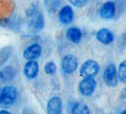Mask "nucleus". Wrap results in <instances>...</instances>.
I'll list each match as a JSON object with an SVG mask.
<instances>
[{
    "mask_svg": "<svg viewBox=\"0 0 126 114\" xmlns=\"http://www.w3.org/2000/svg\"><path fill=\"white\" fill-rule=\"evenodd\" d=\"M26 17L30 28L35 31H41L45 26V20L42 11L37 4H32L26 10Z\"/></svg>",
    "mask_w": 126,
    "mask_h": 114,
    "instance_id": "obj_1",
    "label": "nucleus"
},
{
    "mask_svg": "<svg viewBox=\"0 0 126 114\" xmlns=\"http://www.w3.org/2000/svg\"><path fill=\"white\" fill-rule=\"evenodd\" d=\"M17 98V90L14 85H5L1 87V108H9L15 104Z\"/></svg>",
    "mask_w": 126,
    "mask_h": 114,
    "instance_id": "obj_2",
    "label": "nucleus"
},
{
    "mask_svg": "<svg viewBox=\"0 0 126 114\" xmlns=\"http://www.w3.org/2000/svg\"><path fill=\"white\" fill-rule=\"evenodd\" d=\"M99 72V64L94 60L85 61L79 69V74L83 78L85 77H94Z\"/></svg>",
    "mask_w": 126,
    "mask_h": 114,
    "instance_id": "obj_3",
    "label": "nucleus"
},
{
    "mask_svg": "<svg viewBox=\"0 0 126 114\" xmlns=\"http://www.w3.org/2000/svg\"><path fill=\"white\" fill-rule=\"evenodd\" d=\"M96 81L94 77H85L79 82L78 91L83 97H90L95 92Z\"/></svg>",
    "mask_w": 126,
    "mask_h": 114,
    "instance_id": "obj_4",
    "label": "nucleus"
},
{
    "mask_svg": "<svg viewBox=\"0 0 126 114\" xmlns=\"http://www.w3.org/2000/svg\"><path fill=\"white\" fill-rule=\"evenodd\" d=\"M104 81L109 87H115L118 85V76H117V68L115 64H109L104 71Z\"/></svg>",
    "mask_w": 126,
    "mask_h": 114,
    "instance_id": "obj_5",
    "label": "nucleus"
},
{
    "mask_svg": "<svg viewBox=\"0 0 126 114\" xmlns=\"http://www.w3.org/2000/svg\"><path fill=\"white\" fill-rule=\"evenodd\" d=\"M62 69L66 74H73L78 68V59L72 54L66 55L61 61Z\"/></svg>",
    "mask_w": 126,
    "mask_h": 114,
    "instance_id": "obj_6",
    "label": "nucleus"
},
{
    "mask_svg": "<svg viewBox=\"0 0 126 114\" xmlns=\"http://www.w3.org/2000/svg\"><path fill=\"white\" fill-rule=\"evenodd\" d=\"M98 15L103 20H112L116 16V4L114 1L105 2L98 10Z\"/></svg>",
    "mask_w": 126,
    "mask_h": 114,
    "instance_id": "obj_7",
    "label": "nucleus"
},
{
    "mask_svg": "<svg viewBox=\"0 0 126 114\" xmlns=\"http://www.w3.org/2000/svg\"><path fill=\"white\" fill-rule=\"evenodd\" d=\"M42 54V46L39 43H32L24 50L23 57L27 61H36Z\"/></svg>",
    "mask_w": 126,
    "mask_h": 114,
    "instance_id": "obj_8",
    "label": "nucleus"
},
{
    "mask_svg": "<svg viewBox=\"0 0 126 114\" xmlns=\"http://www.w3.org/2000/svg\"><path fill=\"white\" fill-rule=\"evenodd\" d=\"M63 111V102L59 96L51 97L46 105L47 114H62Z\"/></svg>",
    "mask_w": 126,
    "mask_h": 114,
    "instance_id": "obj_9",
    "label": "nucleus"
},
{
    "mask_svg": "<svg viewBox=\"0 0 126 114\" xmlns=\"http://www.w3.org/2000/svg\"><path fill=\"white\" fill-rule=\"evenodd\" d=\"M24 74L27 79H35L39 74V64L36 61H27L24 67Z\"/></svg>",
    "mask_w": 126,
    "mask_h": 114,
    "instance_id": "obj_10",
    "label": "nucleus"
},
{
    "mask_svg": "<svg viewBox=\"0 0 126 114\" xmlns=\"http://www.w3.org/2000/svg\"><path fill=\"white\" fill-rule=\"evenodd\" d=\"M74 20V11L73 8L70 5H64L61 9L59 10V21L64 24V25H69L71 24Z\"/></svg>",
    "mask_w": 126,
    "mask_h": 114,
    "instance_id": "obj_11",
    "label": "nucleus"
},
{
    "mask_svg": "<svg viewBox=\"0 0 126 114\" xmlns=\"http://www.w3.org/2000/svg\"><path fill=\"white\" fill-rule=\"evenodd\" d=\"M96 40L105 45H109L114 41V33L108 28H102L99 29L95 34Z\"/></svg>",
    "mask_w": 126,
    "mask_h": 114,
    "instance_id": "obj_12",
    "label": "nucleus"
},
{
    "mask_svg": "<svg viewBox=\"0 0 126 114\" xmlns=\"http://www.w3.org/2000/svg\"><path fill=\"white\" fill-rule=\"evenodd\" d=\"M16 75V69L12 66H5L0 70V82H8L14 80Z\"/></svg>",
    "mask_w": 126,
    "mask_h": 114,
    "instance_id": "obj_13",
    "label": "nucleus"
},
{
    "mask_svg": "<svg viewBox=\"0 0 126 114\" xmlns=\"http://www.w3.org/2000/svg\"><path fill=\"white\" fill-rule=\"evenodd\" d=\"M67 38L72 43L77 44L82 39V31L77 27H70L67 30Z\"/></svg>",
    "mask_w": 126,
    "mask_h": 114,
    "instance_id": "obj_14",
    "label": "nucleus"
},
{
    "mask_svg": "<svg viewBox=\"0 0 126 114\" xmlns=\"http://www.w3.org/2000/svg\"><path fill=\"white\" fill-rule=\"evenodd\" d=\"M71 113L72 114H90V110L86 104L78 102V103H75L74 106L72 107Z\"/></svg>",
    "mask_w": 126,
    "mask_h": 114,
    "instance_id": "obj_15",
    "label": "nucleus"
},
{
    "mask_svg": "<svg viewBox=\"0 0 126 114\" xmlns=\"http://www.w3.org/2000/svg\"><path fill=\"white\" fill-rule=\"evenodd\" d=\"M117 76H118V80L122 82V83H126V62L123 61L119 68L117 69Z\"/></svg>",
    "mask_w": 126,
    "mask_h": 114,
    "instance_id": "obj_16",
    "label": "nucleus"
},
{
    "mask_svg": "<svg viewBox=\"0 0 126 114\" xmlns=\"http://www.w3.org/2000/svg\"><path fill=\"white\" fill-rule=\"evenodd\" d=\"M61 2L62 0H44V4H45L47 10L50 12H54L55 10H58Z\"/></svg>",
    "mask_w": 126,
    "mask_h": 114,
    "instance_id": "obj_17",
    "label": "nucleus"
},
{
    "mask_svg": "<svg viewBox=\"0 0 126 114\" xmlns=\"http://www.w3.org/2000/svg\"><path fill=\"white\" fill-rule=\"evenodd\" d=\"M10 54H11V49L9 46L2 48V50L0 52V65H3L8 60V58L10 57Z\"/></svg>",
    "mask_w": 126,
    "mask_h": 114,
    "instance_id": "obj_18",
    "label": "nucleus"
},
{
    "mask_svg": "<svg viewBox=\"0 0 126 114\" xmlns=\"http://www.w3.org/2000/svg\"><path fill=\"white\" fill-rule=\"evenodd\" d=\"M44 72L48 75H53L56 72V65L55 63L52 61H49L47 62L45 66H44Z\"/></svg>",
    "mask_w": 126,
    "mask_h": 114,
    "instance_id": "obj_19",
    "label": "nucleus"
},
{
    "mask_svg": "<svg viewBox=\"0 0 126 114\" xmlns=\"http://www.w3.org/2000/svg\"><path fill=\"white\" fill-rule=\"evenodd\" d=\"M69 1H70V3L73 4L74 6H76L78 8H81V7H83V6L86 5L88 0H69Z\"/></svg>",
    "mask_w": 126,
    "mask_h": 114,
    "instance_id": "obj_20",
    "label": "nucleus"
},
{
    "mask_svg": "<svg viewBox=\"0 0 126 114\" xmlns=\"http://www.w3.org/2000/svg\"><path fill=\"white\" fill-rule=\"evenodd\" d=\"M10 25H11V20L9 18H1L0 19V26L1 27H4V28H8L10 27Z\"/></svg>",
    "mask_w": 126,
    "mask_h": 114,
    "instance_id": "obj_21",
    "label": "nucleus"
},
{
    "mask_svg": "<svg viewBox=\"0 0 126 114\" xmlns=\"http://www.w3.org/2000/svg\"><path fill=\"white\" fill-rule=\"evenodd\" d=\"M0 114H11V113L7 110H5V109H1L0 110Z\"/></svg>",
    "mask_w": 126,
    "mask_h": 114,
    "instance_id": "obj_22",
    "label": "nucleus"
},
{
    "mask_svg": "<svg viewBox=\"0 0 126 114\" xmlns=\"http://www.w3.org/2000/svg\"><path fill=\"white\" fill-rule=\"evenodd\" d=\"M0 96H1V87H0ZM0 107H1V100H0Z\"/></svg>",
    "mask_w": 126,
    "mask_h": 114,
    "instance_id": "obj_23",
    "label": "nucleus"
},
{
    "mask_svg": "<svg viewBox=\"0 0 126 114\" xmlns=\"http://www.w3.org/2000/svg\"><path fill=\"white\" fill-rule=\"evenodd\" d=\"M120 114H126V111H125V110H123V111H122Z\"/></svg>",
    "mask_w": 126,
    "mask_h": 114,
    "instance_id": "obj_24",
    "label": "nucleus"
}]
</instances>
